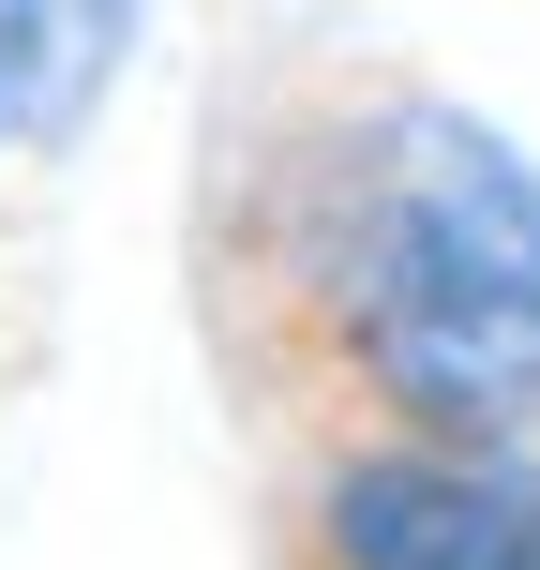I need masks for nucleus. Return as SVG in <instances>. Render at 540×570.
Instances as JSON below:
<instances>
[{
  "label": "nucleus",
  "instance_id": "7ed1b4c3",
  "mask_svg": "<svg viewBox=\"0 0 540 570\" xmlns=\"http://www.w3.org/2000/svg\"><path fill=\"white\" fill-rule=\"evenodd\" d=\"M150 60V0H0V166H76Z\"/></svg>",
  "mask_w": 540,
  "mask_h": 570
},
{
  "label": "nucleus",
  "instance_id": "f257e3e1",
  "mask_svg": "<svg viewBox=\"0 0 540 570\" xmlns=\"http://www.w3.org/2000/svg\"><path fill=\"white\" fill-rule=\"evenodd\" d=\"M196 315L271 435H540V150L405 60L256 90L196 180Z\"/></svg>",
  "mask_w": 540,
  "mask_h": 570
},
{
  "label": "nucleus",
  "instance_id": "f03ea898",
  "mask_svg": "<svg viewBox=\"0 0 540 570\" xmlns=\"http://www.w3.org/2000/svg\"><path fill=\"white\" fill-rule=\"evenodd\" d=\"M256 570H540V435H285Z\"/></svg>",
  "mask_w": 540,
  "mask_h": 570
}]
</instances>
